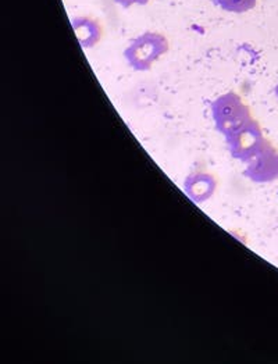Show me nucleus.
<instances>
[{
	"label": "nucleus",
	"instance_id": "obj_1",
	"mask_svg": "<svg viewBox=\"0 0 278 364\" xmlns=\"http://www.w3.org/2000/svg\"><path fill=\"white\" fill-rule=\"evenodd\" d=\"M170 49L167 36L157 31L138 35L124 50V59L135 71H149Z\"/></svg>",
	"mask_w": 278,
	"mask_h": 364
},
{
	"label": "nucleus",
	"instance_id": "obj_2",
	"mask_svg": "<svg viewBox=\"0 0 278 364\" xmlns=\"http://www.w3.org/2000/svg\"><path fill=\"white\" fill-rule=\"evenodd\" d=\"M210 110L217 131L224 136L230 135L252 119L250 109L242 100V97L235 92H227L218 96L212 103Z\"/></svg>",
	"mask_w": 278,
	"mask_h": 364
},
{
	"label": "nucleus",
	"instance_id": "obj_3",
	"mask_svg": "<svg viewBox=\"0 0 278 364\" xmlns=\"http://www.w3.org/2000/svg\"><path fill=\"white\" fill-rule=\"evenodd\" d=\"M225 138L231 156L244 163L252 160L269 142L263 135L260 124L253 117Z\"/></svg>",
	"mask_w": 278,
	"mask_h": 364
},
{
	"label": "nucleus",
	"instance_id": "obj_4",
	"mask_svg": "<svg viewBox=\"0 0 278 364\" xmlns=\"http://www.w3.org/2000/svg\"><path fill=\"white\" fill-rule=\"evenodd\" d=\"M245 177L256 183H269L278 180V149L270 142L247 163Z\"/></svg>",
	"mask_w": 278,
	"mask_h": 364
},
{
	"label": "nucleus",
	"instance_id": "obj_5",
	"mask_svg": "<svg viewBox=\"0 0 278 364\" xmlns=\"http://www.w3.org/2000/svg\"><path fill=\"white\" fill-rule=\"evenodd\" d=\"M186 193L195 203H202L210 199L217 188L215 176L205 171H198L188 176L186 180Z\"/></svg>",
	"mask_w": 278,
	"mask_h": 364
},
{
	"label": "nucleus",
	"instance_id": "obj_6",
	"mask_svg": "<svg viewBox=\"0 0 278 364\" xmlns=\"http://www.w3.org/2000/svg\"><path fill=\"white\" fill-rule=\"evenodd\" d=\"M71 26L84 49H92L103 38L102 24L91 16H77L71 20Z\"/></svg>",
	"mask_w": 278,
	"mask_h": 364
},
{
	"label": "nucleus",
	"instance_id": "obj_7",
	"mask_svg": "<svg viewBox=\"0 0 278 364\" xmlns=\"http://www.w3.org/2000/svg\"><path fill=\"white\" fill-rule=\"evenodd\" d=\"M259 0H215L217 6L227 13L245 14L256 7Z\"/></svg>",
	"mask_w": 278,
	"mask_h": 364
},
{
	"label": "nucleus",
	"instance_id": "obj_8",
	"mask_svg": "<svg viewBox=\"0 0 278 364\" xmlns=\"http://www.w3.org/2000/svg\"><path fill=\"white\" fill-rule=\"evenodd\" d=\"M123 9H131L135 6H146L151 0H114Z\"/></svg>",
	"mask_w": 278,
	"mask_h": 364
},
{
	"label": "nucleus",
	"instance_id": "obj_9",
	"mask_svg": "<svg viewBox=\"0 0 278 364\" xmlns=\"http://www.w3.org/2000/svg\"><path fill=\"white\" fill-rule=\"evenodd\" d=\"M276 95H277V97H278V84H277V85H276Z\"/></svg>",
	"mask_w": 278,
	"mask_h": 364
}]
</instances>
